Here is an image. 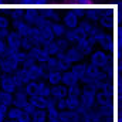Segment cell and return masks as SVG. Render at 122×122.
Returning <instances> with one entry per match:
<instances>
[{"label": "cell", "instance_id": "27", "mask_svg": "<svg viewBox=\"0 0 122 122\" xmlns=\"http://www.w3.org/2000/svg\"><path fill=\"white\" fill-rule=\"evenodd\" d=\"M0 64H1V56H0Z\"/></svg>", "mask_w": 122, "mask_h": 122}, {"label": "cell", "instance_id": "1", "mask_svg": "<svg viewBox=\"0 0 122 122\" xmlns=\"http://www.w3.org/2000/svg\"><path fill=\"white\" fill-rule=\"evenodd\" d=\"M88 62L102 71L109 72V74H112V70L115 68V65H112V53L102 50L99 47L91 53V56L88 57Z\"/></svg>", "mask_w": 122, "mask_h": 122}, {"label": "cell", "instance_id": "3", "mask_svg": "<svg viewBox=\"0 0 122 122\" xmlns=\"http://www.w3.org/2000/svg\"><path fill=\"white\" fill-rule=\"evenodd\" d=\"M14 78H16V82H17V85H19V88H23L27 82H30V81H36L34 78H33V74H31L30 68L29 67H20L14 74Z\"/></svg>", "mask_w": 122, "mask_h": 122}, {"label": "cell", "instance_id": "21", "mask_svg": "<svg viewBox=\"0 0 122 122\" xmlns=\"http://www.w3.org/2000/svg\"><path fill=\"white\" fill-rule=\"evenodd\" d=\"M7 51V43H6V38L4 37H0V56L3 57Z\"/></svg>", "mask_w": 122, "mask_h": 122}, {"label": "cell", "instance_id": "8", "mask_svg": "<svg viewBox=\"0 0 122 122\" xmlns=\"http://www.w3.org/2000/svg\"><path fill=\"white\" fill-rule=\"evenodd\" d=\"M46 67L48 70H57V71H61V72H64V71H67V70L71 68V65H68L65 61L61 60L60 57H57V56H51L50 60L47 61Z\"/></svg>", "mask_w": 122, "mask_h": 122}, {"label": "cell", "instance_id": "25", "mask_svg": "<svg viewBox=\"0 0 122 122\" xmlns=\"http://www.w3.org/2000/svg\"><path fill=\"white\" fill-rule=\"evenodd\" d=\"M3 75V71H1V67H0V77Z\"/></svg>", "mask_w": 122, "mask_h": 122}, {"label": "cell", "instance_id": "18", "mask_svg": "<svg viewBox=\"0 0 122 122\" xmlns=\"http://www.w3.org/2000/svg\"><path fill=\"white\" fill-rule=\"evenodd\" d=\"M0 107L3 108H10L13 107V94L7 91H1L0 90Z\"/></svg>", "mask_w": 122, "mask_h": 122}, {"label": "cell", "instance_id": "6", "mask_svg": "<svg viewBox=\"0 0 122 122\" xmlns=\"http://www.w3.org/2000/svg\"><path fill=\"white\" fill-rule=\"evenodd\" d=\"M27 53H29V56L31 58L36 62H38V64H47V61L50 60V57H51L43 46H36V47H33L30 51H27Z\"/></svg>", "mask_w": 122, "mask_h": 122}, {"label": "cell", "instance_id": "15", "mask_svg": "<svg viewBox=\"0 0 122 122\" xmlns=\"http://www.w3.org/2000/svg\"><path fill=\"white\" fill-rule=\"evenodd\" d=\"M62 84L67 85V87H72V85H77L80 84V78L72 72V70H67L62 72Z\"/></svg>", "mask_w": 122, "mask_h": 122}, {"label": "cell", "instance_id": "5", "mask_svg": "<svg viewBox=\"0 0 122 122\" xmlns=\"http://www.w3.org/2000/svg\"><path fill=\"white\" fill-rule=\"evenodd\" d=\"M0 90L1 91H7V92H14L19 90V85L16 82V78L13 74H3L0 77Z\"/></svg>", "mask_w": 122, "mask_h": 122}, {"label": "cell", "instance_id": "30", "mask_svg": "<svg viewBox=\"0 0 122 122\" xmlns=\"http://www.w3.org/2000/svg\"><path fill=\"white\" fill-rule=\"evenodd\" d=\"M31 122H33V121H31Z\"/></svg>", "mask_w": 122, "mask_h": 122}, {"label": "cell", "instance_id": "12", "mask_svg": "<svg viewBox=\"0 0 122 122\" xmlns=\"http://www.w3.org/2000/svg\"><path fill=\"white\" fill-rule=\"evenodd\" d=\"M112 34H114V51H115V56L119 57L122 56V24L117 26Z\"/></svg>", "mask_w": 122, "mask_h": 122}, {"label": "cell", "instance_id": "20", "mask_svg": "<svg viewBox=\"0 0 122 122\" xmlns=\"http://www.w3.org/2000/svg\"><path fill=\"white\" fill-rule=\"evenodd\" d=\"M115 114H122V95H117V99H115Z\"/></svg>", "mask_w": 122, "mask_h": 122}, {"label": "cell", "instance_id": "17", "mask_svg": "<svg viewBox=\"0 0 122 122\" xmlns=\"http://www.w3.org/2000/svg\"><path fill=\"white\" fill-rule=\"evenodd\" d=\"M33 122H47V109L41 108H34L33 112L30 114Z\"/></svg>", "mask_w": 122, "mask_h": 122}, {"label": "cell", "instance_id": "19", "mask_svg": "<svg viewBox=\"0 0 122 122\" xmlns=\"http://www.w3.org/2000/svg\"><path fill=\"white\" fill-rule=\"evenodd\" d=\"M47 121L60 122V109L57 108V105H51L47 108Z\"/></svg>", "mask_w": 122, "mask_h": 122}, {"label": "cell", "instance_id": "16", "mask_svg": "<svg viewBox=\"0 0 122 122\" xmlns=\"http://www.w3.org/2000/svg\"><path fill=\"white\" fill-rule=\"evenodd\" d=\"M111 7H112V13H114L115 26H121L122 24V1H111Z\"/></svg>", "mask_w": 122, "mask_h": 122}, {"label": "cell", "instance_id": "2", "mask_svg": "<svg viewBox=\"0 0 122 122\" xmlns=\"http://www.w3.org/2000/svg\"><path fill=\"white\" fill-rule=\"evenodd\" d=\"M57 57H60L61 60H64L68 65H74V64L81 62V61H84L87 58V57L81 53V50H80L78 47H75V46H70L64 53L58 54Z\"/></svg>", "mask_w": 122, "mask_h": 122}, {"label": "cell", "instance_id": "22", "mask_svg": "<svg viewBox=\"0 0 122 122\" xmlns=\"http://www.w3.org/2000/svg\"><path fill=\"white\" fill-rule=\"evenodd\" d=\"M7 119V108L0 107V122H4Z\"/></svg>", "mask_w": 122, "mask_h": 122}, {"label": "cell", "instance_id": "11", "mask_svg": "<svg viewBox=\"0 0 122 122\" xmlns=\"http://www.w3.org/2000/svg\"><path fill=\"white\" fill-rule=\"evenodd\" d=\"M14 3L26 9H40V7H47L51 3V0H14Z\"/></svg>", "mask_w": 122, "mask_h": 122}, {"label": "cell", "instance_id": "14", "mask_svg": "<svg viewBox=\"0 0 122 122\" xmlns=\"http://www.w3.org/2000/svg\"><path fill=\"white\" fill-rule=\"evenodd\" d=\"M51 97H53L56 101L67 98V97H68V87L64 85V84H58V85L51 87Z\"/></svg>", "mask_w": 122, "mask_h": 122}, {"label": "cell", "instance_id": "9", "mask_svg": "<svg viewBox=\"0 0 122 122\" xmlns=\"http://www.w3.org/2000/svg\"><path fill=\"white\" fill-rule=\"evenodd\" d=\"M33 97H44V98L51 97V85H48V82L46 80L36 81V87H34Z\"/></svg>", "mask_w": 122, "mask_h": 122}, {"label": "cell", "instance_id": "24", "mask_svg": "<svg viewBox=\"0 0 122 122\" xmlns=\"http://www.w3.org/2000/svg\"><path fill=\"white\" fill-rule=\"evenodd\" d=\"M4 122H17V121H14V119H9V118H7Z\"/></svg>", "mask_w": 122, "mask_h": 122}, {"label": "cell", "instance_id": "29", "mask_svg": "<svg viewBox=\"0 0 122 122\" xmlns=\"http://www.w3.org/2000/svg\"><path fill=\"white\" fill-rule=\"evenodd\" d=\"M3 1H4V0H3Z\"/></svg>", "mask_w": 122, "mask_h": 122}, {"label": "cell", "instance_id": "7", "mask_svg": "<svg viewBox=\"0 0 122 122\" xmlns=\"http://www.w3.org/2000/svg\"><path fill=\"white\" fill-rule=\"evenodd\" d=\"M29 104H30V97L27 95V92L24 91L23 88H19L17 91L13 94V107L26 109L29 107Z\"/></svg>", "mask_w": 122, "mask_h": 122}, {"label": "cell", "instance_id": "23", "mask_svg": "<svg viewBox=\"0 0 122 122\" xmlns=\"http://www.w3.org/2000/svg\"><path fill=\"white\" fill-rule=\"evenodd\" d=\"M115 122H122V114H117L115 115Z\"/></svg>", "mask_w": 122, "mask_h": 122}, {"label": "cell", "instance_id": "26", "mask_svg": "<svg viewBox=\"0 0 122 122\" xmlns=\"http://www.w3.org/2000/svg\"><path fill=\"white\" fill-rule=\"evenodd\" d=\"M111 1H122V0H111Z\"/></svg>", "mask_w": 122, "mask_h": 122}, {"label": "cell", "instance_id": "28", "mask_svg": "<svg viewBox=\"0 0 122 122\" xmlns=\"http://www.w3.org/2000/svg\"><path fill=\"white\" fill-rule=\"evenodd\" d=\"M47 122H50V121H47Z\"/></svg>", "mask_w": 122, "mask_h": 122}, {"label": "cell", "instance_id": "10", "mask_svg": "<svg viewBox=\"0 0 122 122\" xmlns=\"http://www.w3.org/2000/svg\"><path fill=\"white\" fill-rule=\"evenodd\" d=\"M6 43L7 48L10 50H21V36L14 30L9 31V34L6 36Z\"/></svg>", "mask_w": 122, "mask_h": 122}, {"label": "cell", "instance_id": "13", "mask_svg": "<svg viewBox=\"0 0 122 122\" xmlns=\"http://www.w3.org/2000/svg\"><path fill=\"white\" fill-rule=\"evenodd\" d=\"M46 81H47L48 85H51V87L58 85V84H62V72H61V71H57V70H48L47 77H46Z\"/></svg>", "mask_w": 122, "mask_h": 122}, {"label": "cell", "instance_id": "4", "mask_svg": "<svg viewBox=\"0 0 122 122\" xmlns=\"http://www.w3.org/2000/svg\"><path fill=\"white\" fill-rule=\"evenodd\" d=\"M7 118L9 119H14L17 122H31L30 114L26 109L17 108V107H10L7 109Z\"/></svg>", "mask_w": 122, "mask_h": 122}]
</instances>
